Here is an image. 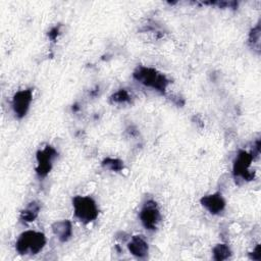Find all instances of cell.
I'll list each match as a JSON object with an SVG mask.
<instances>
[{"instance_id": "6da1fadb", "label": "cell", "mask_w": 261, "mask_h": 261, "mask_svg": "<svg viewBox=\"0 0 261 261\" xmlns=\"http://www.w3.org/2000/svg\"><path fill=\"white\" fill-rule=\"evenodd\" d=\"M46 237L41 231L25 230L20 233L15 242V250L20 255H35L43 250Z\"/></svg>"}, {"instance_id": "7a4b0ae2", "label": "cell", "mask_w": 261, "mask_h": 261, "mask_svg": "<svg viewBox=\"0 0 261 261\" xmlns=\"http://www.w3.org/2000/svg\"><path fill=\"white\" fill-rule=\"evenodd\" d=\"M133 76L142 85L156 90L162 94L166 91V88L169 84V81L163 73L147 66H138L135 69Z\"/></svg>"}, {"instance_id": "3957f363", "label": "cell", "mask_w": 261, "mask_h": 261, "mask_svg": "<svg viewBox=\"0 0 261 261\" xmlns=\"http://www.w3.org/2000/svg\"><path fill=\"white\" fill-rule=\"evenodd\" d=\"M74 216L84 223L94 221L99 214L98 205L90 196H75L72 199Z\"/></svg>"}, {"instance_id": "277c9868", "label": "cell", "mask_w": 261, "mask_h": 261, "mask_svg": "<svg viewBox=\"0 0 261 261\" xmlns=\"http://www.w3.org/2000/svg\"><path fill=\"white\" fill-rule=\"evenodd\" d=\"M142 225L148 230H155L161 221V213L157 203L153 200L146 201L139 213Z\"/></svg>"}, {"instance_id": "5b68a950", "label": "cell", "mask_w": 261, "mask_h": 261, "mask_svg": "<svg viewBox=\"0 0 261 261\" xmlns=\"http://www.w3.org/2000/svg\"><path fill=\"white\" fill-rule=\"evenodd\" d=\"M253 158L252 153L244 150L239 151L233 162V175L236 178L242 180H251L253 178L254 173L250 169Z\"/></svg>"}, {"instance_id": "8992f818", "label": "cell", "mask_w": 261, "mask_h": 261, "mask_svg": "<svg viewBox=\"0 0 261 261\" xmlns=\"http://www.w3.org/2000/svg\"><path fill=\"white\" fill-rule=\"evenodd\" d=\"M33 101L32 89H23L17 91L11 101V108L17 118H22L27 115Z\"/></svg>"}, {"instance_id": "52a82bcc", "label": "cell", "mask_w": 261, "mask_h": 261, "mask_svg": "<svg viewBox=\"0 0 261 261\" xmlns=\"http://www.w3.org/2000/svg\"><path fill=\"white\" fill-rule=\"evenodd\" d=\"M56 155H57L56 150L51 146H47L44 149H41L37 152L36 171L39 176L44 177L50 172Z\"/></svg>"}, {"instance_id": "ba28073f", "label": "cell", "mask_w": 261, "mask_h": 261, "mask_svg": "<svg viewBox=\"0 0 261 261\" xmlns=\"http://www.w3.org/2000/svg\"><path fill=\"white\" fill-rule=\"evenodd\" d=\"M202 206L211 214H219L225 208V200L220 193H213L201 199Z\"/></svg>"}, {"instance_id": "9c48e42d", "label": "cell", "mask_w": 261, "mask_h": 261, "mask_svg": "<svg viewBox=\"0 0 261 261\" xmlns=\"http://www.w3.org/2000/svg\"><path fill=\"white\" fill-rule=\"evenodd\" d=\"M127 249L132 255L139 259L146 258L149 253V246L146 240L140 236H134L129 239Z\"/></svg>"}, {"instance_id": "30bf717a", "label": "cell", "mask_w": 261, "mask_h": 261, "mask_svg": "<svg viewBox=\"0 0 261 261\" xmlns=\"http://www.w3.org/2000/svg\"><path fill=\"white\" fill-rule=\"evenodd\" d=\"M52 231L60 242H67L72 236V225L67 219L55 221L52 224Z\"/></svg>"}, {"instance_id": "8fae6325", "label": "cell", "mask_w": 261, "mask_h": 261, "mask_svg": "<svg viewBox=\"0 0 261 261\" xmlns=\"http://www.w3.org/2000/svg\"><path fill=\"white\" fill-rule=\"evenodd\" d=\"M40 204L36 201H33L31 203H29L20 212V215H19V219L24 222V223H28V222H32L34 221L38 214H39V211H40Z\"/></svg>"}, {"instance_id": "7c38bea8", "label": "cell", "mask_w": 261, "mask_h": 261, "mask_svg": "<svg viewBox=\"0 0 261 261\" xmlns=\"http://www.w3.org/2000/svg\"><path fill=\"white\" fill-rule=\"evenodd\" d=\"M213 258L217 261L228 259L231 255V251L226 244H217L212 250Z\"/></svg>"}, {"instance_id": "4fadbf2b", "label": "cell", "mask_w": 261, "mask_h": 261, "mask_svg": "<svg viewBox=\"0 0 261 261\" xmlns=\"http://www.w3.org/2000/svg\"><path fill=\"white\" fill-rule=\"evenodd\" d=\"M130 94L124 90V89H120L118 91H116L115 93L112 94V96L110 97V100L112 103H116V104H122V103H126L130 101Z\"/></svg>"}, {"instance_id": "5bb4252c", "label": "cell", "mask_w": 261, "mask_h": 261, "mask_svg": "<svg viewBox=\"0 0 261 261\" xmlns=\"http://www.w3.org/2000/svg\"><path fill=\"white\" fill-rule=\"evenodd\" d=\"M102 166L111 171H120L123 168V162L116 158H106L103 160Z\"/></svg>"}, {"instance_id": "9a60e30c", "label": "cell", "mask_w": 261, "mask_h": 261, "mask_svg": "<svg viewBox=\"0 0 261 261\" xmlns=\"http://www.w3.org/2000/svg\"><path fill=\"white\" fill-rule=\"evenodd\" d=\"M249 43L253 47V49L259 51L260 50V27L257 24L253 30L251 31L249 35Z\"/></svg>"}, {"instance_id": "2e32d148", "label": "cell", "mask_w": 261, "mask_h": 261, "mask_svg": "<svg viewBox=\"0 0 261 261\" xmlns=\"http://www.w3.org/2000/svg\"><path fill=\"white\" fill-rule=\"evenodd\" d=\"M251 258L253 260H260L261 259V248H260V245H257V247L253 250V252L251 253Z\"/></svg>"}, {"instance_id": "e0dca14e", "label": "cell", "mask_w": 261, "mask_h": 261, "mask_svg": "<svg viewBox=\"0 0 261 261\" xmlns=\"http://www.w3.org/2000/svg\"><path fill=\"white\" fill-rule=\"evenodd\" d=\"M58 32H59V29L57 28V27H55V28H53L50 32H49V37L52 39V40H54V39H56V37L58 36Z\"/></svg>"}]
</instances>
